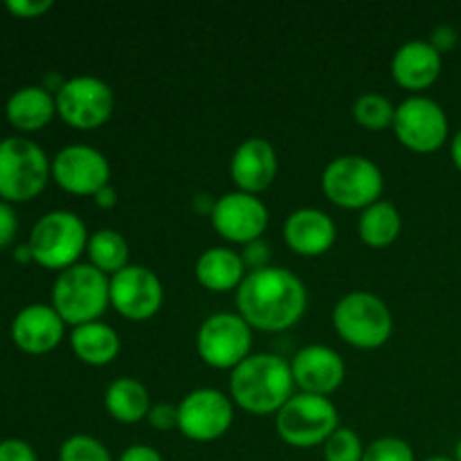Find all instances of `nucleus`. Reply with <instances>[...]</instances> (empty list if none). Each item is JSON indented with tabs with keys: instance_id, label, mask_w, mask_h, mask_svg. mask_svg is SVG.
Instances as JSON below:
<instances>
[{
	"instance_id": "obj_23",
	"label": "nucleus",
	"mask_w": 461,
	"mask_h": 461,
	"mask_svg": "<svg viewBox=\"0 0 461 461\" xmlns=\"http://www.w3.org/2000/svg\"><path fill=\"white\" fill-rule=\"evenodd\" d=\"M70 345L77 358L90 367L111 365L120 354V336L113 327L104 322H88L75 327L70 333Z\"/></svg>"
},
{
	"instance_id": "obj_42",
	"label": "nucleus",
	"mask_w": 461,
	"mask_h": 461,
	"mask_svg": "<svg viewBox=\"0 0 461 461\" xmlns=\"http://www.w3.org/2000/svg\"><path fill=\"white\" fill-rule=\"evenodd\" d=\"M426 461H455V459L453 457H444V455H437V457H430Z\"/></svg>"
},
{
	"instance_id": "obj_34",
	"label": "nucleus",
	"mask_w": 461,
	"mask_h": 461,
	"mask_svg": "<svg viewBox=\"0 0 461 461\" xmlns=\"http://www.w3.org/2000/svg\"><path fill=\"white\" fill-rule=\"evenodd\" d=\"M0 461H39L36 450L23 439L0 441Z\"/></svg>"
},
{
	"instance_id": "obj_24",
	"label": "nucleus",
	"mask_w": 461,
	"mask_h": 461,
	"mask_svg": "<svg viewBox=\"0 0 461 461\" xmlns=\"http://www.w3.org/2000/svg\"><path fill=\"white\" fill-rule=\"evenodd\" d=\"M104 405L108 414L120 423H138L147 419L151 410L149 390L135 378L124 376L113 381L104 392Z\"/></svg>"
},
{
	"instance_id": "obj_14",
	"label": "nucleus",
	"mask_w": 461,
	"mask_h": 461,
	"mask_svg": "<svg viewBox=\"0 0 461 461\" xmlns=\"http://www.w3.org/2000/svg\"><path fill=\"white\" fill-rule=\"evenodd\" d=\"M165 288L147 266L129 264L111 277V306L126 320L142 322L160 311Z\"/></svg>"
},
{
	"instance_id": "obj_26",
	"label": "nucleus",
	"mask_w": 461,
	"mask_h": 461,
	"mask_svg": "<svg viewBox=\"0 0 461 461\" xmlns=\"http://www.w3.org/2000/svg\"><path fill=\"white\" fill-rule=\"evenodd\" d=\"M86 252L90 259L88 264L111 277L129 266V243L113 228H102L90 234Z\"/></svg>"
},
{
	"instance_id": "obj_33",
	"label": "nucleus",
	"mask_w": 461,
	"mask_h": 461,
	"mask_svg": "<svg viewBox=\"0 0 461 461\" xmlns=\"http://www.w3.org/2000/svg\"><path fill=\"white\" fill-rule=\"evenodd\" d=\"M241 259L243 264H246V268H250V273H255V270H261V268H268V261H270L268 243H264L261 239L248 243V246H243Z\"/></svg>"
},
{
	"instance_id": "obj_38",
	"label": "nucleus",
	"mask_w": 461,
	"mask_h": 461,
	"mask_svg": "<svg viewBox=\"0 0 461 461\" xmlns=\"http://www.w3.org/2000/svg\"><path fill=\"white\" fill-rule=\"evenodd\" d=\"M93 198L97 203V207H102V210H111V207L117 205V192L113 185H106V187L99 189Z\"/></svg>"
},
{
	"instance_id": "obj_36",
	"label": "nucleus",
	"mask_w": 461,
	"mask_h": 461,
	"mask_svg": "<svg viewBox=\"0 0 461 461\" xmlns=\"http://www.w3.org/2000/svg\"><path fill=\"white\" fill-rule=\"evenodd\" d=\"M428 43H430L439 54L450 52V50L457 45V30H455L453 25H437L435 30L430 32Z\"/></svg>"
},
{
	"instance_id": "obj_5",
	"label": "nucleus",
	"mask_w": 461,
	"mask_h": 461,
	"mask_svg": "<svg viewBox=\"0 0 461 461\" xmlns=\"http://www.w3.org/2000/svg\"><path fill=\"white\" fill-rule=\"evenodd\" d=\"M88 239L86 223L75 212L54 210L36 221L27 246L36 264L63 273L70 266L79 264V257L88 248Z\"/></svg>"
},
{
	"instance_id": "obj_35",
	"label": "nucleus",
	"mask_w": 461,
	"mask_h": 461,
	"mask_svg": "<svg viewBox=\"0 0 461 461\" xmlns=\"http://www.w3.org/2000/svg\"><path fill=\"white\" fill-rule=\"evenodd\" d=\"M18 232V219H16V212L9 203L0 201V250L7 248L9 243L14 241Z\"/></svg>"
},
{
	"instance_id": "obj_31",
	"label": "nucleus",
	"mask_w": 461,
	"mask_h": 461,
	"mask_svg": "<svg viewBox=\"0 0 461 461\" xmlns=\"http://www.w3.org/2000/svg\"><path fill=\"white\" fill-rule=\"evenodd\" d=\"M147 419H149V423L156 428V430L169 432V430H174V428H178V408L171 403L151 405Z\"/></svg>"
},
{
	"instance_id": "obj_6",
	"label": "nucleus",
	"mask_w": 461,
	"mask_h": 461,
	"mask_svg": "<svg viewBox=\"0 0 461 461\" xmlns=\"http://www.w3.org/2000/svg\"><path fill=\"white\" fill-rule=\"evenodd\" d=\"M333 329L356 349H378L394 331L392 311L374 293L356 291L342 297L333 309Z\"/></svg>"
},
{
	"instance_id": "obj_39",
	"label": "nucleus",
	"mask_w": 461,
	"mask_h": 461,
	"mask_svg": "<svg viewBox=\"0 0 461 461\" xmlns=\"http://www.w3.org/2000/svg\"><path fill=\"white\" fill-rule=\"evenodd\" d=\"M214 205H216V201L210 196V194H198V196H194V207H196V212H201V214L212 216Z\"/></svg>"
},
{
	"instance_id": "obj_10",
	"label": "nucleus",
	"mask_w": 461,
	"mask_h": 461,
	"mask_svg": "<svg viewBox=\"0 0 461 461\" xmlns=\"http://www.w3.org/2000/svg\"><path fill=\"white\" fill-rule=\"evenodd\" d=\"M252 329L239 313H214L201 324L196 351L214 369H234L250 356Z\"/></svg>"
},
{
	"instance_id": "obj_21",
	"label": "nucleus",
	"mask_w": 461,
	"mask_h": 461,
	"mask_svg": "<svg viewBox=\"0 0 461 461\" xmlns=\"http://www.w3.org/2000/svg\"><path fill=\"white\" fill-rule=\"evenodd\" d=\"M7 122L21 133L45 129L57 115V99L43 86H23L14 90L5 106Z\"/></svg>"
},
{
	"instance_id": "obj_4",
	"label": "nucleus",
	"mask_w": 461,
	"mask_h": 461,
	"mask_svg": "<svg viewBox=\"0 0 461 461\" xmlns=\"http://www.w3.org/2000/svg\"><path fill=\"white\" fill-rule=\"evenodd\" d=\"M52 176V162L30 138L0 140V201L27 203L39 196Z\"/></svg>"
},
{
	"instance_id": "obj_29",
	"label": "nucleus",
	"mask_w": 461,
	"mask_h": 461,
	"mask_svg": "<svg viewBox=\"0 0 461 461\" xmlns=\"http://www.w3.org/2000/svg\"><path fill=\"white\" fill-rule=\"evenodd\" d=\"M59 461H113L106 446L90 435H72L63 441Z\"/></svg>"
},
{
	"instance_id": "obj_11",
	"label": "nucleus",
	"mask_w": 461,
	"mask_h": 461,
	"mask_svg": "<svg viewBox=\"0 0 461 461\" xmlns=\"http://www.w3.org/2000/svg\"><path fill=\"white\" fill-rule=\"evenodd\" d=\"M392 129L410 151L435 153L448 140V117L435 99L412 95L396 106Z\"/></svg>"
},
{
	"instance_id": "obj_43",
	"label": "nucleus",
	"mask_w": 461,
	"mask_h": 461,
	"mask_svg": "<svg viewBox=\"0 0 461 461\" xmlns=\"http://www.w3.org/2000/svg\"><path fill=\"white\" fill-rule=\"evenodd\" d=\"M455 461H461V439H459L457 448H455Z\"/></svg>"
},
{
	"instance_id": "obj_16",
	"label": "nucleus",
	"mask_w": 461,
	"mask_h": 461,
	"mask_svg": "<svg viewBox=\"0 0 461 461\" xmlns=\"http://www.w3.org/2000/svg\"><path fill=\"white\" fill-rule=\"evenodd\" d=\"M293 381L306 394L329 396L345 383V360L324 345H309L291 360Z\"/></svg>"
},
{
	"instance_id": "obj_9",
	"label": "nucleus",
	"mask_w": 461,
	"mask_h": 461,
	"mask_svg": "<svg viewBox=\"0 0 461 461\" xmlns=\"http://www.w3.org/2000/svg\"><path fill=\"white\" fill-rule=\"evenodd\" d=\"M54 99H57V115L77 131L99 129L111 120L115 108V95L111 86L90 75L66 79Z\"/></svg>"
},
{
	"instance_id": "obj_1",
	"label": "nucleus",
	"mask_w": 461,
	"mask_h": 461,
	"mask_svg": "<svg viewBox=\"0 0 461 461\" xmlns=\"http://www.w3.org/2000/svg\"><path fill=\"white\" fill-rule=\"evenodd\" d=\"M239 315L250 329L277 333L300 322L306 311L304 282L279 266L248 273L237 288Z\"/></svg>"
},
{
	"instance_id": "obj_8",
	"label": "nucleus",
	"mask_w": 461,
	"mask_h": 461,
	"mask_svg": "<svg viewBox=\"0 0 461 461\" xmlns=\"http://www.w3.org/2000/svg\"><path fill=\"white\" fill-rule=\"evenodd\" d=\"M383 180L376 162L365 156H340L322 171V192L333 205L345 210H365L381 201Z\"/></svg>"
},
{
	"instance_id": "obj_28",
	"label": "nucleus",
	"mask_w": 461,
	"mask_h": 461,
	"mask_svg": "<svg viewBox=\"0 0 461 461\" xmlns=\"http://www.w3.org/2000/svg\"><path fill=\"white\" fill-rule=\"evenodd\" d=\"M324 461H363L365 446L351 428L340 426L322 444Z\"/></svg>"
},
{
	"instance_id": "obj_27",
	"label": "nucleus",
	"mask_w": 461,
	"mask_h": 461,
	"mask_svg": "<svg viewBox=\"0 0 461 461\" xmlns=\"http://www.w3.org/2000/svg\"><path fill=\"white\" fill-rule=\"evenodd\" d=\"M354 120L367 131H385L394 124L396 106L378 93H365L354 102Z\"/></svg>"
},
{
	"instance_id": "obj_25",
	"label": "nucleus",
	"mask_w": 461,
	"mask_h": 461,
	"mask_svg": "<svg viewBox=\"0 0 461 461\" xmlns=\"http://www.w3.org/2000/svg\"><path fill=\"white\" fill-rule=\"evenodd\" d=\"M358 234L369 248L392 246L401 234L399 210L387 201H376L365 207L358 219Z\"/></svg>"
},
{
	"instance_id": "obj_17",
	"label": "nucleus",
	"mask_w": 461,
	"mask_h": 461,
	"mask_svg": "<svg viewBox=\"0 0 461 461\" xmlns=\"http://www.w3.org/2000/svg\"><path fill=\"white\" fill-rule=\"evenodd\" d=\"M66 336V322L52 304H30L12 322V340L21 351L43 356L57 349Z\"/></svg>"
},
{
	"instance_id": "obj_2",
	"label": "nucleus",
	"mask_w": 461,
	"mask_h": 461,
	"mask_svg": "<svg viewBox=\"0 0 461 461\" xmlns=\"http://www.w3.org/2000/svg\"><path fill=\"white\" fill-rule=\"evenodd\" d=\"M291 363L275 354H250L239 367L232 369L230 394L246 412L264 417L277 414L293 396Z\"/></svg>"
},
{
	"instance_id": "obj_18",
	"label": "nucleus",
	"mask_w": 461,
	"mask_h": 461,
	"mask_svg": "<svg viewBox=\"0 0 461 461\" xmlns=\"http://www.w3.org/2000/svg\"><path fill=\"white\" fill-rule=\"evenodd\" d=\"M230 176L239 192L257 196L268 189L277 176V153L264 138H248L234 149L230 160Z\"/></svg>"
},
{
	"instance_id": "obj_19",
	"label": "nucleus",
	"mask_w": 461,
	"mask_h": 461,
	"mask_svg": "<svg viewBox=\"0 0 461 461\" xmlns=\"http://www.w3.org/2000/svg\"><path fill=\"white\" fill-rule=\"evenodd\" d=\"M284 241L295 255L320 257L336 243V223L315 207H300L284 223Z\"/></svg>"
},
{
	"instance_id": "obj_3",
	"label": "nucleus",
	"mask_w": 461,
	"mask_h": 461,
	"mask_svg": "<svg viewBox=\"0 0 461 461\" xmlns=\"http://www.w3.org/2000/svg\"><path fill=\"white\" fill-rule=\"evenodd\" d=\"M52 306L72 329L97 322L111 306V279L90 264L70 266L54 279Z\"/></svg>"
},
{
	"instance_id": "obj_30",
	"label": "nucleus",
	"mask_w": 461,
	"mask_h": 461,
	"mask_svg": "<svg viewBox=\"0 0 461 461\" xmlns=\"http://www.w3.org/2000/svg\"><path fill=\"white\" fill-rule=\"evenodd\" d=\"M363 461H414V450L399 437H381L365 448Z\"/></svg>"
},
{
	"instance_id": "obj_22",
	"label": "nucleus",
	"mask_w": 461,
	"mask_h": 461,
	"mask_svg": "<svg viewBox=\"0 0 461 461\" xmlns=\"http://www.w3.org/2000/svg\"><path fill=\"white\" fill-rule=\"evenodd\" d=\"M196 279L212 293H228L246 279V264L232 248H207L196 261Z\"/></svg>"
},
{
	"instance_id": "obj_40",
	"label": "nucleus",
	"mask_w": 461,
	"mask_h": 461,
	"mask_svg": "<svg viewBox=\"0 0 461 461\" xmlns=\"http://www.w3.org/2000/svg\"><path fill=\"white\" fill-rule=\"evenodd\" d=\"M450 156H453L455 167L461 171V129L457 131V135L453 138V144H450Z\"/></svg>"
},
{
	"instance_id": "obj_32",
	"label": "nucleus",
	"mask_w": 461,
	"mask_h": 461,
	"mask_svg": "<svg viewBox=\"0 0 461 461\" xmlns=\"http://www.w3.org/2000/svg\"><path fill=\"white\" fill-rule=\"evenodd\" d=\"M9 14L16 18H39L54 7L52 0H7L5 3Z\"/></svg>"
},
{
	"instance_id": "obj_15",
	"label": "nucleus",
	"mask_w": 461,
	"mask_h": 461,
	"mask_svg": "<svg viewBox=\"0 0 461 461\" xmlns=\"http://www.w3.org/2000/svg\"><path fill=\"white\" fill-rule=\"evenodd\" d=\"M212 225L230 243H248L261 239L268 228V207L264 201L246 192H230L216 198Z\"/></svg>"
},
{
	"instance_id": "obj_37",
	"label": "nucleus",
	"mask_w": 461,
	"mask_h": 461,
	"mask_svg": "<svg viewBox=\"0 0 461 461\" xmlns=\"http://www.w3.org/2000/svg\"><path fill=\"white\" fill-rule=\"evenodd\" d=\"M120 461H165V459H162V455L158 453L153 446L133 444L120 455Z\"/></svg>"
},
{
	"instance_id": "obj_20",
	"label": "nucleus",
	"mask_w": 461,
	"mask_h": 461,
	"mask_svg": "<svg viewBox=\"0 0 461 461\" xmlns=\"http://www.w3.org/2000/svg\"><path fill=\"white\" fill-rule=\"evenodd\" d=\"M441 54L428 41H408L392 57V79L405 90H426L439 79Z\"/></svg>"
},
{
	"instance_id": "obj_13",
	"label": "nucleus",
	"mask_w": 461,
	"mask_h": 461,
	"mask_svg": "<svg viewBox=\"0 0 461 461\" xmlns=\"http://www.w3.org/2000/svg\"><path fill=\"white\" fill-rule=\"evenodd\" d=\"M52 178L63 192L75 196H95L111 185V165L99 149L88 144H68L54 156Z\"/></svg>"
},
{
	"instance_id": "obj_7",
	"label": "nucleus",
	"mask_w": 461,
	"mask_h": 461,
	"mask_svg": "<svg viewBox=\"0 0 461 461\" xmlns=\"http://www.w3.org/2000/svg\"><path fill=\"white\" fill-rule=\"evenodd\" d=\"M279 439L293 448L322 446L340 428V414L329 396L293 394L275 419Z\"/></svg>"
},
{
	"instance_id": "obj_12",
	"label": "nucleus",
	"mask_w": 461,
	"mask_h": 461,
	"mask_svg": "<svg viewBox=\"0 0 461 461\" xmlns=\"http://www.w3.org/2000/svg\"><path fill=\"white\" fill-rule=\"evenodd\" d=\"M232 401L223 392L212 387L189 392L178 405V430L198 444L221 439L232 428Z\"/></svg>"
},
{
	"instance_id": "obj_41",
	"label": "nucleus",
	"mask_w": 461,
	"mask_h": 461,
	"mask_svg": "<svg viewBox=\"0 0 461 461\" xmlns=\"http://www.w3.org/2000/svg\"><path fill=\"white\" fill-rule=\"evenodd\" d=\"M14 259L18 261V264H27V261H34L32 259V250L27 243H23V246H18L16 250H14Z\"/></svg>"
}]
</instances>
